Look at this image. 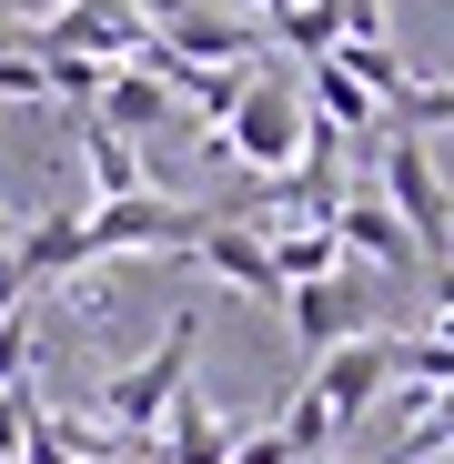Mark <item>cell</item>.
Masks as SVG:
<instances>
[{
    "instance_id": "obj_1",
    "label": "cell",
    "mask_w": 454,
    "mask_h": 464,
    "mask_svg": "<svg viewBox=\"0 0 454 464\" xmlns=\"http://www.w3.org/2000/svg\"><path fill=\"white\" fill-rule=\"evenodd\" d=\"M192 353H202V314H172V334L151 343L141 363H121V373H101V394H92V414L131 444V454H151V434H162V414L192 394Z\"/></svg>"
},
{
    "instance_id": "obj_2",
    "label": "cell",
    "mask_w": 454,
    "mask_h": 464,
    "mask_svg": "<svg viewBox=\"0 0 454 464\" xmlns=\"http://www.w3.org/2000/svg\"><path fill=\"white\" fill-rule=\"evenodd\" d=\"M222 212L212 202H172V192H141V202H92L82 232H92V263H121V253H192Z\"/></svg>"
},
{
    "instance_id": "obj_3",
    "label": "cell",
    "mask_w": 454,
    "mask_h": 464,
    "mask_svg": "<svg viewBox=\"0 0 454 464\" xmlns=\"http://www.w3.org/2000/svg\"><path fill=\"white\" fill-rule=\"evenodd\" d=\"M141 51H151V21L131 0H61L31 41V61H92V71H131Z\"/></svg>"
},
{
    "instance_id": "obj_4",
    "label": "cell",
    "mask_w": 454,
    "mask_h": 464,
    "mask_svg": "<svg viewBox=\"0 0 454 464\" xmlns=\"http://www.w3.org/2000/svg\"><path fill=\"white\" fill-rule=\"evenodd\" d=\"M303 141H314V111H303V92H293V82H253V92H243V111L222 121V151H233L253 182H283V172L303 162Z\"/></svg>"
},
{
    "instance_id": "obj_5",
    "label": "cell",
    "mask_w": 454,
    "mask_h": 464,
    "mask_svg": "<svg viewBox=\"0 0 454 464\" xmlns=\"http://www.w3.org/2000/svg\"><path fill=\"white\" fill-rule=\"evenodd\" d=\"M384 151V202L404 212V232L424 243V263H454V192H444V172H434V141H373Z\"/></svg>"
},
{
    "instance_id": "obj_6",
    "label": "cell",
    "mask_w": 454,
    "mask_h": 464,
    "mask_svg": "<svg viewBox=\"0 0 454 464\" xmlns=\"http://www.w3.org/2000/svg\"><path fill=\"white\" fill-rule=\"evenodd\" d=\"M303 394L324 404V424L343 434V424H363L373 414V394H394V334H353V343H333L314 373H303Z\"/></svg>"
},
{
    "instance_id": "obj_7",
    "label": "cell",
    "mask_w": 454,
    "mask_h": 464,
    "mask_svg": "<svg viewBox=\"0 0 454 464\" xmlns=\"http://www.w3.org/2000/svg\"><path fill=\"white\" fill-rule=\"evenodd\" d=\"M333 243H343V263H373V273H414L424 263V243L404 232V212L384 192H343L333 202Z\"/></svg>"
},
{
    "instance_id": "obj_8",
    "label": "cell",
    "mask_w": 454,
    "mask_h": 464,
    "mask_svg": "<svg viewBox=\"0 0 454 464\" xmlns=\"http://www.w3.org/2000/svg\"><path fill=\"white\" fill-rule=\"evenodd\" d=\"M283 314H293V343H303V363H324L333 343H353V334H373L363 324V293L333 273V283H293L283 293Z\"/></svg>"
},
{
    "instance_id": "obj_9",
    "label": "cell",
    "mask_w": 454,
    "mask_h": 464,
    "mask_svg": "<svg viewBox=\"0 0 454 464\" xmlns=\"http://www.w3.org/2000/svg\"><path fill=\"white\" fill-rule=\"evenodd\" d=\"M192 263H202L212 283L253 293V303H283V273H273V243H263V222H212L202 243H192Z\"/></svg>"
},
{
    "instance_id": "obj_10",
    "label": "cell",
    "mask_w": 454,
    "mask_h": 464,
    "mask_svg": "<svg viewBox=\"0 0 454 464\" xmlns=\"http://www.w3.org/2000/svg\"><path fill=\"white\" fill-rule=\"evenodd\" d=\"M71 121H82V172H92V202H141V192H151V172H141V141L101 131L92 111H71Z\"/></svg>"
},
{
    "instance_id": "obj_11",
    "label": "cell",
    "mask_w": 454,
    "mask_h": 464,
    "mask_svg": "<svg viewBox=\"0 0 454 464\" xmlns=\"http://www.w3.org/2000/svg\"><path fill=\"white\" fill-rule=\"evenodd\" d=\"M92 121H101V131H121V141H141L151 121H172V92H162V82H151V71L131 61V71H111V82H101Z\"/></svg>"
},
{
    "instance_id": "obj_12",
    "label": "cell",
    "mask_w": 454,
    "mask_h": 464,
    "mask_svg": "<svg viewBox=\"0 0 454 464\" xmlns=\"http://www.w3.org/2000/svg\"><path fill=\"white\" fill-rule=\"evenodd\" d=\"M263 243H273V273H283V293H293V283H333V273H343L333 222H273Z\"/></svg>"
},
{
    "instance_id": "obj_13",
    "label": "cell",
    "mask_w": 454,
    "mask_h": 464,
    "mask_svg": "<svg viewBox=\"0 0 454 464\" xmlns=\"http://www.w3.org/2000/svg\"><path fill=\"white\" fill-rule=\"evenodd\" d=\"M273 51H293L303 71L333 61V51H343V0H293V11L273 21Z\"/></svg>"
},
{
    "instance_id": "obj_14",
    "label": "cell",
    "mask_w": 454,
    "mask_h": 464,
    "mask_svg": "<svg viewBox=\"0 0 454 464\" xmlns=\"http://www.w3.org/2000/svg\"><path fill=\"white\" fill-rule=\"evenodd\" d=\"M424 141V131H454V82H424V71H414V82L384 102V141Z\"/></svg>"
},
{
    "instance_id": "obj_15",
    "label": "cell",
    "mask_w": 454,
    "mask_h": 464,
    "mask_svg": "<svg viewBox=\"0 0 454 464\" xmlns=\"http://www.w3.org/2000/svg\"><path fill=\"white\" fill-rule=\"evenodd\" d=\"M233 464H303V454L283 444V424H263V434H233Z\"/></svg>"
},
{
    "instance_id": "obj_16",
    "label": "cell",
    "mask_w": 454,
    "mask_h": 464,
    "mask_svg": "<svg viewBox=\"0 0 454 464\" xmlns=\"http://www.w3.org/2000/svg\"><path fill=\"white\" fill-rule=\"evenodd\" d=\"M11 243H21V222H11V212H0V253H11Z\"/></svg>"
}]
</instances>
